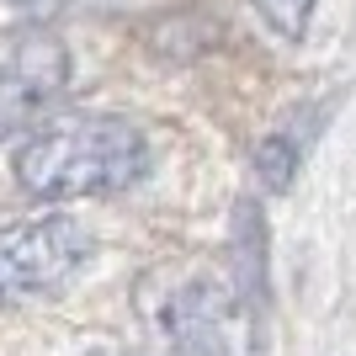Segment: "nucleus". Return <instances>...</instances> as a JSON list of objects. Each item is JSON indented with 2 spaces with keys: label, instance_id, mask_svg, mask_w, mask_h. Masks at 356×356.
Wrapping results in <instances>:
<instances>
[{
  "label": "nucleus",
  "instance_id": "f257e3e1",
  "mask_svg": "<svg viewBox=\"0 0 356 356\" xmlns=\"http://www.w3.org/2000/svg\"><path fill=\"white\" fill-rule=\"evenodd\" d=\"M149 144L128 118H59L16 154V181L32 197H96L122 192L144 176Z\"/></svg>",
  "mask_w": 356,
  "mask_h": 356
},
{
  "label": "nucleus",
  "instance_id": "f03ea898",
  "mask_svg": "<svg viewBox=\"0 0 356 356\" xmlns=\"http://www.w3.org/2000/svg\"><path fill=\"white\" fill-rule=\"evenodd\" d=\"M160 330L176 356H266L255 298L218 277L170 287L160 309Z\"/></svg>",
  "mask_w": 356,
  "mask_h": 356
},
{
  "label": "nucleus",
  "instance_id": "7ed1b4c3",
  "mask_svg": "<svg viewBox=\"0 0 356 356\" xmlns=\"http://www.w3.org/2000/svg\"><path fill=\"white\" fill-rule=\"evenodd\" d=\"M96 239L80 218L48 213L0 229V303H32L43 293H59L74 271L90 261Z\"/></svg>",
  "mask_w": 356,
  "mask_h": 356
},
{
  "label": "nucleus",
  "instance_id": "20e7f679",
  "mask_svg": "<svg viewBox=\"0 0 356 356\" xmlns=\"http://www.w3.org/2000/svg\"><path fill=\"white\" fill-rule=\"evenodd\" d=\"M70 86V54L54 32L32 27L0 54V134H16L48 112Z\"/></svg>",
  "mask_w": 356,
  "mask_h": 356
},
{
  "label": "nucleus",
  "instance_id": "39448f33",
  "mask_svg": "<svg viewBox=\"0 0 356 356\" xmlns=\"http://www.w3.org/2000/svg\"><path fill=\"white\" fill-rule=\"evenodd\" d=\"M293 170H298V154H293L287 138H266V144L255 149V176L266 181V192H287Z\"/></svg>",
  "mask_w": 356,
  "mask_h": 356
},
{
  "label": "nucleus",
  "instance_id": "423d86ee",
  "mask_svg": "<svg viewBox=\"0 0 356 356\" xmlns=\"http://www.w3.org/2000/svg\"><path fill=\"white\" fill-rule=\"evenodd\" d=\"M255 11H261V22L266 27H277L282 38H303L314 22V0H250Z\"/></svg>",
  "mask_w": 356,
  "mask_h": 356
},
{
  "label": "nucleus",
  "instance_id": "0eeeda50",
  "mask_svg": "<svg viewBox=\"0 0 356 356\" xmlns=\"http://www.w3.org/2000/svg\"><path fill=\"white\" fill-rule=\"evenodd\" d=\"M16 11H27V16H54L64 11V6H74V0H11Z\"/></svg>",
  "mask_w": 356,
  "mask_h": 356
},
{
  "label": "nucleus",
  "instance_id": "6e6552de",
  "mask_svg": "<svg viewBox=\"0 0 356 356\" xmlns=\"http://www.w3.org/2000/svg\"><path fill=\"white\" fill-rule=\"evenodd\" d=\"M96 356H122V351H96Z\"/></svg>",
  "mask_w": 356,
  "mask_h": 356
}]
</instances>
